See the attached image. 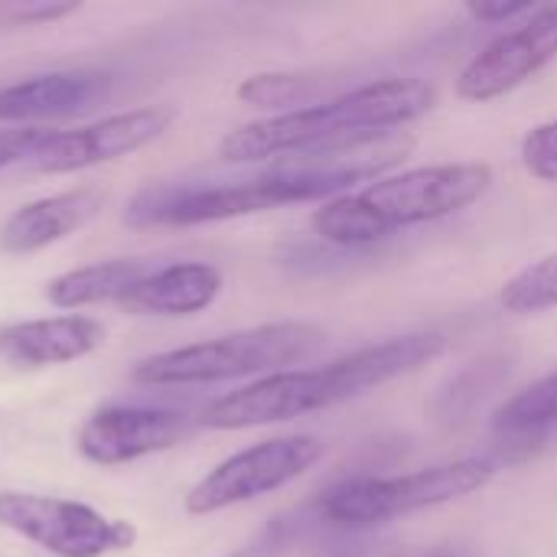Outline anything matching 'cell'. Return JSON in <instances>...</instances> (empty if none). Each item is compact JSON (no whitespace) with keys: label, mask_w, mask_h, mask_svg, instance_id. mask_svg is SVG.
<instances>
[{"label":"cell","mask_w":557,"mask_h":557,"mask_svg":"<svg viewBox=\"0 0 557 557\" xmlns=\"http://www.w3.org/2000/svg\"><path fill=\"white\" fill-rule=\"evenodd\" d=\"M444 349L447 339L441 333H405L317 369L274 372L209 401L199 414V424L209 431H248L317 414L428 366Z\"/></svg>","instance_id":"6da1fadb"},{"label":"cell","mask_w":557,"mask_h":557,"mask_svg":"<svg viewBox=\"0 0 557 557\" xmlns=\"http://www.w3.org/2000/svg\"><path fill=\"white\" fill-rule=\"evenodd\" d=\"M437 101L434 85L421 78H382L343 91L336 98L317 101L300 111L268 114L228 131L219 140V157L225 163H258L297 157L336 140L395 131L424 117Z\"/></svg>","instance_id":"7a4b0ae2"},{"label":"cell","mask_w":557,"mask_h":557,"mask_svg":"<svg viewBox=\"0 0 557 557\" xmlns=\"http://www.w3.org/2000/svg\"><path fill=\"white\" fill-rule=\"evenodd\" d=\"M490 163H431L336 196L313 212V232L339 248H366L401 228L457 215L493 189Z\"/></svg>","instance_id":"3957f363"},{"label":"cell","mask_w":557,"mask_h":557,"mask_svg":"<svg viewBox=\"0 0 557 557\" xmlns=\"http://www.w3.org/2000/svg\"><path fill=\"white\" fill-rule=\"evenodd\" d=\"M326 333L307 320H274L261 326H248L238 333H225L206 343L166 349L147 356L134 366L131 379L137 385L166 388V385H215L248 375H274L287 372L310 359L323 346Z\"/></svg>","instance_id":"277c9868"},{"label":"cell","mask_w":557,"mask_h":557,"mask_svg":"<svg viewBox=\"0 0 557 557\" xmlns=\"http://www.w3.org/2000/svg\"><path fill=\"white\" fill-rule=\"evenodd\" d=\"M339 189L320 173L277 160L268 173L235 183L215 186H147L127 206L131 225H209L242 215H258L268 209L294 206V202H330Z\"/></svg>","instance_id":"5b68a950"},{"label":"cell","mask_w":557,"mask_h":557,"mask_svg":"<svg viewBox=\"0 0 557 557\" xmlns=\"http://www.w3.org/2000/svg\"><path fill=\"white\" fill-rule=\"evenodd\" d=\"M496 467L486 460H454L405 476H366L333 486L320 499V516L336 525L362 529L395 522L424 509L457 503L493 480Z\"/></svg>","instance_id":"8992f818"},{"label":"cell","mask_w":557,"mask_h":557,"mask_svg":"<svg viewBox=\"0 0 557 557\" xmlns=\"http://www.w3.org/2000/svg\"><path fill=\"white\" fill-rule=\"evenodd\" d=\"M0 529L52 557H104L137 542V529L124 519H108L75 499L20 490H0Z\"/></svg>","instance_id":"52a82bcc"},{"label":"cell","mask_w":557,"mask_h":557,"mask_svg":"<svg viewBox=\"0 0 557 557\" xmlns=\"http://www.w3.org/2000/svg\"><path fill=\"white\" fill-rule=\"evenodd\" d=\"M323 457V441L310 434L294 437H271L261 444H251L222 463H215L199 483L189 486L183 496L186 516H215L222 509L271 496L304 476L317 460Z\"/></svg>","instance_id":"ba28073f"},{"label":"cell","mask_w":557,"mask_h":557,"mask_svg":"<svg viewBox=\"0 0 557 557\" xmlns=\"http://www.w3.org/2000/svg\"><path fill=\"white\" fill-rule=\"evenodd\" d=\"M173 121H176V108L144 104V108L108 114L75 131H46L42 144L29 157V166L59 176V173H78L101 163H114L160 140L173 127Z\"/></svg>","instance_id":"9c48e42d"},{"label":"cell","mask_w":557,"mask_h":557,"mask_svg":"<svg viewBox=\"0 0 557 557\" xmlns=\"http://www.w3.org/2000/svg\"><path fill=\"white\" fill-rule=\"evenodd\" d=\"M557 59V3L539 7L522 26L496 36L457 75L463 101H496Z\"/></svg>","instance_id":"30bf717a"},{"label":"cell","mask_w":557,"mask_h":557,"mask_svg":"<svg viewBox=\"0 0 557 557\" xmlns=\"http://www.w3.org/2000/svg\"><path fill=\"white\" fill-rule=\"evenodd\" d=\"M189 418L166 408L108 405L82 421L75 434V450L91 467H124L173 450L189 437Z\"/></svg>","instance_id":"8fae6325"},{"label":"cell","mask_w":557,"mask_h":557,"mask_svg":"<svg viewBox=\"0 0 557 557\" xmlns=\"http://www.w3.org/2000/svg\"><path fill=\"white\" fill-rule=\"evenodd\" d=\"M104 206L98 186H72L13 209L0 225V255H36L85 228Z\"/></svg>","instance_id":"7c38bea8"},{"label":"cell","mask_w":557,"mask_h":557,"mask_svg":"<svg viewBox=\"0 0 557 557\" xmlns=\"http://www.w3.org/2000/svg\"><path fill=\"white\" fill-rule=\"evenodd\" d=\"M108 88L101 72L69 69V72H39L0 88V124L10 127H39L46 121L72 117Z\"/></svg>","instance_id":"4fadbf2b"},{"label":"cell","mask_w":557,"mask_h":557,"mask_svg":"<svg viewBox=\"0 0 557 557\" xmlns=\"http://www.w3.org/2000/svg\"><path fill=\"white\" fill-rule=\"evenodd\" d=\"M104 343V326L82 313H59L10 323L0 330V359L13 366L46 369L91 356Z\"/></svg>","instance_id":"5bb4252c"},{"label":"cell","mask_w":557,"mask_h":557,"mask_svg":"<svg viewBox=\"0 0 557 557\" xmlns=\"http://www.w3.org/2000/svg\"><path fill=\"white\" fill-rule=\"evenodd\" d=\"M222 294V271L209 261L153 268L117 307L131 317H193Z\"/></svg>","instance_id":"9a60e30c"},{"label":"cell","mask_w":557,"mask_h":557,"mask_svg":"<svg viewBox=\"0 0 557 557\" xmlns=\"http://www.w3.org/2000/svg\"><path fill=\"white\" fill-rule=\"evenodd\" d=\"M153 268L140 258H111L72 268L46 284V300L55 310H85L98 304H121Z\"/></svg>","instance_id":"2e32d148"},{"label":"cell","mask_w":557,"mask_h":557,"mask_svg":"<svg viewBox=\"0 0 557 557\" xmlns=\"http://www.w3.org/2000/svg\"><path fill=\"white\" fill-rule=\"evenodd\" d=\"M320 88L323 82L310 72H258L235 88V98L258 111L287 114L317 104Z\"/></svg>","instance_id":"e0dca14e"},{"label":"cell","mask_w":557,"mask_h":557,"mask_svg":"<svg viewBox=\"0 0 557 557\" xmlns=\"http://www.w3.org/2000/svg\"><path fill=\"white\" fill-rule=\"evenodd\" d=\"M493 424L499 434H539L557 424V372L529 385L525 392L512 395L496 411Z\"/></svg>","instance_id":"ac0fdd59"},{"label":"cell","mask_w":557,"mask_h":557,"mask_svg":"<svg viewBox=\"0 0 557 557\" xmlns=\"http://www.w3.org/2000/svg\"><path fill=\"white\" fill-rule=\"evenodd\" d=\"M503 307L509 313L529 317V313H545L557 307V255H548L542 261H532L522 268L516 277L503 284L499 294Z\"/></svg>","instance_id":"d6986e66"},{"label":"cell","mask_w":557,"mask_h":557,"mask_svg":"<svg viewBox=\"0 0 557 557\" xmlns=\"http://www.w3.org/2000/svg\"><path fill=\"white\" fill-rule=\"evenodd\" d=\"M82 3L72 0H0V29L16 26H52L75 16Z\"/></svg>","instance_id":"ffe728a7"},{"label":"cell","mask_w":557,"mask_h":557,"mask_svg":"<svg viewBox=\"0 0 557 557\" xmlns=\"http://www.w3.org/2000/svg\"><path fill=\"white\" fill-rule=\"evenodd\" d=\"M522 166L542 180V183H557V117L532 127L522 140Z\"/></svg>","instance_id":"44dd1931"},{"label":"cell","mask_w":557,"mask_h":557,"mask_svg":"<svg viewBox=\"0 0 557 557\" xmlns=\"http://www.w3.org/2000/svg\"><path fill=\"white\" fill-rule=\"evenodd\" d=\"M294 535H297V522L287 519V516H277L261 532H255L242 548H235L232 555L225 557H281L290 548Z\"/></svg>","instance_id":"7402d4cb"},{"label":"cell","mask_w":557,"mask_h":557,"mask_svg":"<svg viewBox=\"0 0 557 557\" xmlns=\"http://www.w3.org/2000/svg\"><path fill=\"white\" fill-rule=\"evenodd\" d=\"M539 7L532 0H473L467 3V13L483 23H506L522 13H535Z\"/></svg>","instance_id":"603a6c76"},{"label":"cell","mask_w":557,"mask_h":557,"mask_svg":"<svg viewBox=\"0 0 557 557\" xmlns=\"http://www.w3.org/2000/svg\"><path fill=\"white\" fill-rule=\"evenodd\" d=\"M441 557H447V555H441Z\"/></svg>","instance_id":"cb8c5ba5"}]
</instances>
